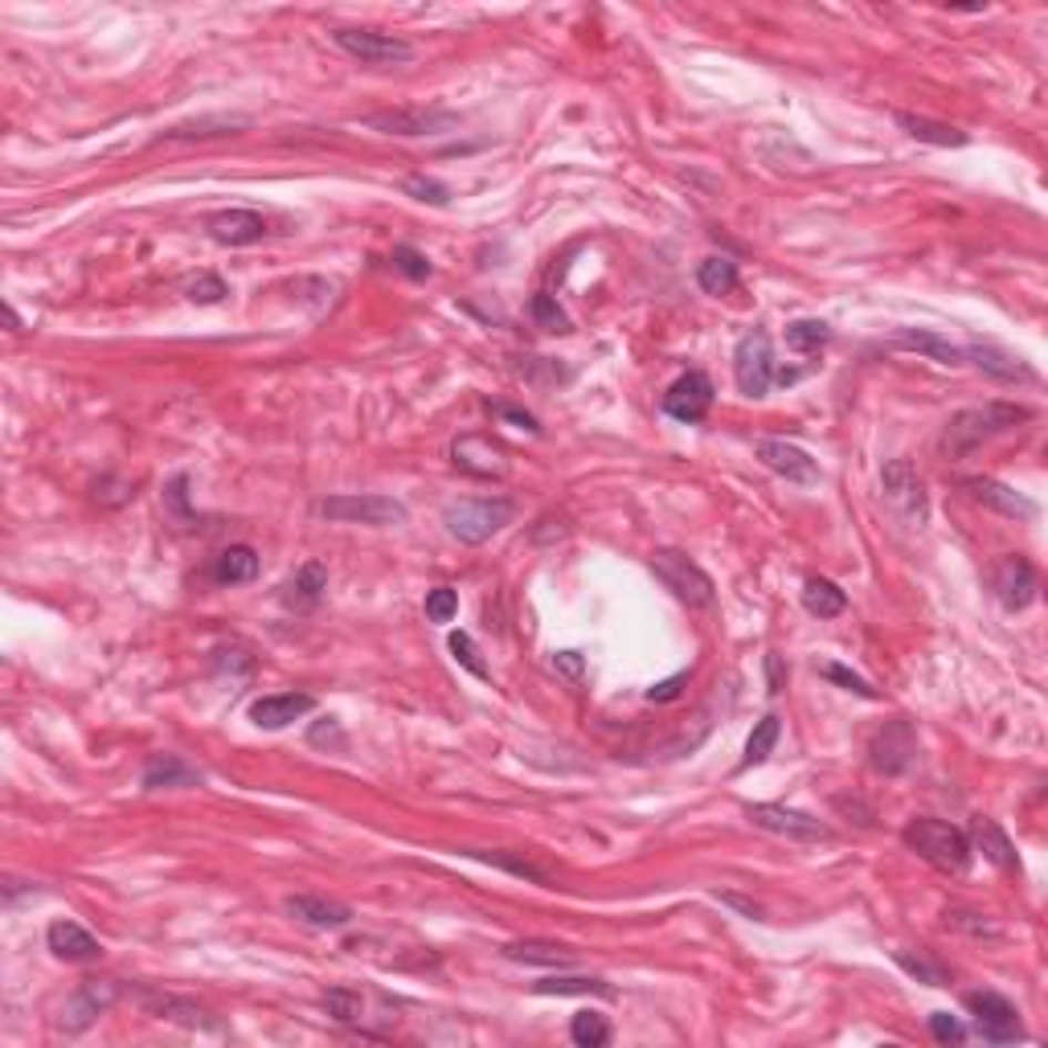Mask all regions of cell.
<instances>
[{"instance_id":"obj_11","label":"cell","mask_w":1048,"mask_h":1048,"mask_svg":"<svg viewBox=\"0 0 1048 1048\" xmlns=\"http://www.w3.org/2000/svg\"><path fill=\"white\" fill-rule=\"evenodd\" d=\"M320 512L328 521L340 524H402L405 521V504L390 496H328L320 504Z\"/></svg>"},{"instance_id":"obj_27","label":"cell","mask_w":1048,"mask_h":1048,"mask_svg":"<svg viewBox=\"0 0 1048 1048\" xmlns=\"http://www.w3.org/2000/svg\"><path fill=\"white\" fill-rule=\"evenodd\" d=\"M468 856H475V861H484V864H496V869L521 876V881H528V885H549L553 881L549 864L533 861L528 852H480V847H471Z\"/></svg>"},{"instance_id":"obj_19","label":"cell","mask_w":1048,"mask_h":1048,"mask_svg":"<svg viewBox=\"0 0 1048 1048\" xmlns=\"http://www.w3.org/2000/svg\"><path fill=\"white\" fill-rule=\"evenodd\" d=\"M316 709V697L308 692H279V697H263L250 705V721L258 729H287L291 721L308 717Z\"/></svg>"},{"instance_id":"obj_55","label":"cell","mask_w":1048,"mask_h":1048,"mask_svg":"<svg viewBox=\"0 0 1048 1048\" xmlns=\"http://www.w3.org/2000/svg\"><path fill=\"white\" fill-rule=\"evenodd\" d=\"M767 672H770V692H782V664H779V656H767Z\"/></svg>"},{"instance_id":"obj_40","label":"cell","mask_w":1048,"mask_h":1048,"mask_svg":"<svg viewBox=\"0 0 1048 1048\" xmlns=\"http://www.w3.org/2000/svg\"><path fill=\"white\" fill-rule=\"evenodd\" d=\"M323 1011L337 1024H361L364 1020V999L349 987H328L323 992Z\"/></svg>"},{"instance_id":"obj_49","label":"cell","mask_w":1048,"mask_h":1048,"mask_svg":"<svg viewBox=\"0 0 1048 1048\" xmlns=\"http://www.w3.org/2000/svg\"><path fill=\"white\" fill-rule=\"evenodd\" d=\"M929 1032H934L938 1045H963V1040H967V1028H963L951 1011H934V1016H929Z\"/></svg>"},{"instance_id":"obj_16","label":"cell","mask_w":1048,"mask_h":1048,"mask_svg":"<svg viewBox=\"0 0 1048 1048\" xmlns=\"http://www.w3.org/2000/svg\"><path fill=\"white\" fill-rule=\"evenodd\" d=\"M712 405V381L705 373H685L672 381V390L664 393V414L676 422H700Z\"/></svg>"},{"instance_id":"obj_5","label":"cell","mask_w":1048,"mask_h":1048,"mask_svg":"<svg viewBox=\"0 0 1048 1048\" xmlns=\"http://www.w3.org/2000/svg\"><path fill=\"white\" fill-rule=\"evenodd\" d=\"M332 41H337L345 54L361 58L364 66H402L414 58V45L393 33H377V29H352L340 25L332 29Z\"/></svg>"},{"instance_id":"obj_8","label":"cell","mask_w":1048,"mask_h":1048,"mask_svg":"<svg viewBox=\"0 0 1048 1048\" xmlns=\"http://www.w3.org/2000/svg\"><path fill=\"white\" fill-rule=\"evenodd\" d=\"M746 820L762 832L787 835V840H799V844H820V840H832V828L820 820H811L803 811H791L782 803H750L746 806Z\"/></svg>"},{"instance_id":"obj_44","label":"cell","mask_w":1048,"mask_h":1048,"mask_svg":"<svg viewBox=\"0 0 1048 1048\" xmlns=\"http://www.w3.org/2000/svg\"><path fill=\"white\" fill-rule=\"evenodd\" d=\"M446 644H451V656H455L471 676L487 680V664L480 659V651H475V644H471V635H468V631H451V639H446Z\"/></svg>"},{"instance_id":"obj_51","label":"cell","mask_w":1048,"mask_h":1048,"mask_svg":"<svg viewBox=\"0 0 1048 1048\" xmlns=\"http://www.w3.org/2000/svg\"><path fill=\"white\" fill-rule=\"evenodd\" d=\"M946 926L967 929V934H995V926H992V922H987V917H979V914H963V910H951V914H946Z\"/></svg>"},{"instance_id":"obj_20","label":"cell","mask_w":1048,"mask_h":1048,"mask_svg":"<svg viewBox=\"0 0 1048 1048\" xmlns=\"http://www.w3.org/2000/svg\"><path fill=\"white\" fill-rule=\"evenodd\" d=\"M45 942H50V951L62 963H94V958L103 955V942L94 938L91 929H82L79 922H70V917L45 929Z\"/></svg>"},{"instance_id":"obj_45","label":"cell","mask_w":1048,"mask_h":1048,"mask_svg":"<svg viewBox=\"0 0 1048 1048\" xmlns=\"http://www.w3.org/2000/svg\"><path fill=\"white\" fill-rule=\"evenodd\" d=\"M185 296L193 299V304H222V299L229 296V287L217 275H197V279L185 282Z\"/></svg>"},{"instance_id":"obj_21","label":"cell","mask_w":1048,"mask_h":1048,"mask_svg":"<svg viewBox=\"0 0 1048 1048\" xmlns=\"http://www.w3.org/2000/svg\"><path fill=\"white\" fill-rule=\"evenodd\" d=\"M282 905H287V914L296 917V922L316 926V929H345L352 922L349 905L328 901V897H308V893H299V897H287Z\"/></svg>"},{"instance_id":"obj_14","label":"cell","mask_w":1048,"mask_h":1048,"mask_svg":"<svg viewBox=\"0 0 1048 1048\" xmlns=\"http://www.w3.org/2000/svg\"><path fill=\"white\" fill-rule=\"evenodd\" d=\"M758 459L767 463L774 475H782L787 484H820V463L806 455L803 446L782 443V439H762L758 443Z\"/></svg>"},{"instance_id":"obj_52","label":"cell","mask_w":1048,"mask_h":1048,"mask_svg":"<svg viewBox=\"0 0 1048 1048\" xmlns=\"http://www.w3.org/2000/svg\"><path fill=\"white\" fill-rule=\"evenodd\" d=\"M553 668H557L565 680H574V685L582 680V656H578V651H557V656H553Z\"/></svg>"},{"instance_id":"obj_22","label":"cell","mask_w":1048,"mask_h":1048,"mask_svg":"<svg viewBox=\"0 0 1048 1048\" xmlns=\"http://www.w3.org/2000/svg\"><path fill=\"white\" fill-rule=\"evenodd\" d=\"M140 1004H144V1011H152L156 1020H176V1024H185V1028H222V1024L209 1016L205 1008H197V1004H188V999H176V995H152V992H144L140 995Z\"/></svg>"},{"instance_id":"obj_23","label":"cell","mask_w":1048,"mask_h":1048,"mask_svg":"<svg viewBox=\"0 0 1048 1048\" xmlns=\"http://www.w3.org/2000/svg\"><path fill=\"white\" fill-rule=\"evenodd\" d=\"M504 958L524 963V967H574V951L562 946V942H545V938L508 942V946H504Z\"/></svg>"},{"instance_id":"obj_32","label":"cell","mask_w":1048,"mask_h":1048,"mask_svg":"<svg viewBox=\"0 0 1048 1048\" xmlns=\"http://www.w3.org/2000/svg\"><path fill=\"white\" fill-rule=\"evenodd\" d=\"M897 123L914 135V140L934 144V148H963V144H967V132H958V127H951V123H934V120H926V115H910V111H901Z\"/></svg>"},{"instance_id":"obj_7","label":"cell","mask_w":1048,"mask_h":1048,"mask_svg":"<svg viewBox=\"0 0 1048 1048\" xmlns=\"http://www.w3.org/2000/svg\"><path fill=\"white\" fill-rule=\"evenodd\" d=\"M364 127L386 135H405V140H418V135H439L459 127L455 111L443 107H393V111H377V115H364Z\"/></svg>"},{"instance_id":"obj_24","label":"cell","mask_w":1048,"mask_h":1048,"mask_svg":"<svg viewBox=\"0 0 1048 1048\" xmlns=\"http://www.w3.org/2000/svg\"><path fill=\"white\" fill-rule=\"evenodd\" d=\"M893 345H897V349H910V352H922V357H929V361H938V364L967 361L958 345H951V340L938 337V332H926V328H897Z\"/></svg>"},{"instance_id":"obj_9","label":"cell","mask_w":1048,"mask_h":1048,"mask_svg":"<svg viewBox=\"0 0 1048 1048\" xmlns=\"http://www.w3.org/2000/svg\"><path fill=\"white\" fill-rule=\"evenodd\" d=\"M881 487H885V500L897 508V516L905 524H914V528H922L926 524V487H922V475L914 471V463L910 459H893L885 468V475H881Z\"/></svg>"},{"instance_id":"obj_56","label":"cell","mask_w":1048,"mask_h":1048,"mask_svg":"<svg viewBox=\"0 0 1048 1048\" xmlns=\"http://www.w3.org/2000/svg\"><path fill=\"white\" fill-rule=\"evenodd\" d=\"M4 323H9V332H21V316L13 311V304H4Z\"/></svg>"},{"instance_id":"obj_29","label":"cell","mask_w":1048,"mask_h":1048,"mask_svg":"<svg viewBox=\"0 0 1048 1048\" xmlns=\"http://www.w3.org/2000/svg\"><path fill=\"white\" fill-rule=\"evenodd\" d=\"M323 590H328V569H323L320 562H308L296 578L282 586V603L296 606V610H308V606L320 603Z\"/></svg>"},{"instance_id":"obj_6","label":"cell","mask_w":1048,"mask_h":1048,"mask_svg":"<svg viewBox=\"0 0 1048 1048\" xmlns=\"http://www.w3.org/2000/svg\"><path fill=\"white\" fill-rule=\"evenodd\" d=\"M774 349H770L767 332H746L733 349V377H738V390L746 398H767L770 386H774Z\"/></svg>"},{"instance_id":"obj_43","label":"cell","mask_w":1048,"mask_h":1048,"mask_svg":"<svg viewBox=\"0 0 1048 1048\" xmlns=\"http://www.w3.org/2000/svg\"><path fill=\"white\" fill-rule=\"evenodd\" d=\"M823 680H832V685H840L844 692H856V697H864V700L881 697V692H876V688L869 685L864 676H856L852 668H844V664H828V668H823Z\"/></svg>"},{"instance_id":"obj_26","label":"cell","mask_w":1048,"mask_h":1048,"mask_svg":"<svg viewBox=\"0 0 1048 1048\" xmlns=\"http://www.w3.org/2000/svg\"><path fill=\"white\" fill-rule=\"evenodd\" d=\"M202 782V770H193L185 758L176 753H156L144 770V791H164V787H197Z\"/></svg>"},{"instance_id":"obj_36","label":"cell","mask_w":1048,"mask_h":1048,"mask_svg":"<svg viewBox=\"0 0 1048 1048\" xmlns=\"http://www.w3.org/2000/svg\"><path fill=\"white\" fill-rule=\"evenodd\" d=\"M779 733H782V721L774 717V712H767L758 726H753L750 741H746V753H741V770L750 767H762L770 753H774V746H779Z\"/></svg>"},{"instance_id":"obj_50","label":"cell","mask_w":1048,"mask_h":1048,"mask_svg":"<svg viewBox=\"0 0 1048 1048\" xmlns=\"http://www.w3.org/2000/svg\"><path fill=\"white\" fill-rule=\"evenodd\" d=\"M685 685H688V672H676V676H668V680H659V685L647 688V700L668 705V700H676L680 692H685Z\"/></svg>"},{"instance_id":"obj_42","label":"cell","mask_w":1048,"mask_h":1048,"mask_svg":"<svg viewBox=\"0 0 1048 1048\" xmlns=\"http://www.w3.org/2000/svg\"><path fill=\"white\" fill-rule=\"evenodd\" d=\"M528 311H533L537 328H545V332H569V316H565L562 304H557L553 296H533Z\"/></svg>"},{"instance_id":"obj_3","label":"cell","mask_w":1048,"mask_h":1048,"mask_svg":"<svg viewBox=\"0 0 1048 1048\" xmlns=\"http://www.w3.org/2000/svg\"><path fill=\"white\" fill-rule=\"evenodd\" d=\"M512 516H516L512 500H459V504H446L443 524L463 545H484L492 533L512 524Z\"/></svg>"},{"instance_id":"obj_28","label":"cell","mask_w":1048,"mask_h":1048,"mask_svg":"<svg viewBox=\"0 0 1048 1048\" xmlns=\"http://www.w3.org/2000/svg\"><path fill=\"white\" fill-rule=\"evenodd\" d=\"M970 840L983 847V856H987L992 864H999V869H1016V847H1011L1008 832H1004L995 820L975 815V820H970Z\"/></svg>"},{"instance_id":"obj_17","label":"cell","mask_w":1048,"mask_h":1048,"mask_svg":"<svg viewBox=\"0 0 1048 1048\" xmlns=\"http://www.w3.org/2000/svg\"><path fill=\"white\" fill-rule=\"evenodd\" d=\"M115 995H120V987H115V983L86 979L79 992L66 999V1008H62V1020H58V1024H62L66 1032H82L86 1024H94V1016H99V1011H107L111 1004H115Z\"/></svg>"},{"instance_id":"obj_15","label":"cell","mask_w":1048,"mask_h":1048,"mask_svg":"<svg viewBox=\"0 0 1048 1048\" xmlns=\"http://www.w3.org/2000/svg\"><path fill=\"white\" fill-rule=\"evenodd\" d=\"M963 492H967L975 504L999 512V516H1011V521H1032L1036 516L1032 500L1020 496L1016 487L999 484V480H987V475H970V480H963Z\"/></svg>"},{"instance_id":"obj_1","label":"cell","mask_w":1048,"mask_h":1048,"mask_svg":"<svg viewBox=\"0 0 1048 1048\" xmlns=\"http://www.w3.org/2000/svg\"><path fill=\"white\" fill-rule=\"evenodd\" d=\"M1032 410L1016 402H987V405H970V410H958L951 414V422L942 427V455L946 459H967L970 451H979L983 443H992L995 434L1016 431L1020 422H1028Z\"/></svg>"},{"instance_id":"obj_30","label":"cell","mask_w":1048,"mask_h":1048,"mask_svg":"<svg viewBox=\"0 0 1048 1048\" xmlns=\"http://www.w3.org/2000/svg\"><path fill=\"white\" fill-rule=\"evenodd\" d=\"M214 578L222 582V586H246V582H255L258 553L250 549V545H229V549H222V557H217L214 565Z\"/></svg>"},{"instance_id":"obj_38","label":"cell","mask_w":1048,"mask_h":1048,"mask_svg":"<svg viewBox=\"0 0 1048 1048\" xmlns=\"http://www.w3.org/2000/svg\"><path fill=\"white\" fill-rule=\"evenodd\" d=\"M893 958H897V967L905 970V975H914L917 983H926V987H951V970L942 967V963H934L926 951H897Z\"/></svg>"},{"instance_id":"obj_12","label":"cell","mask_w":1048,"mask_h":1048,"mask_svg":"<svg viewBox=\"0 0 1048 1048\" xmlns=\"http://www.w3.org/2000/svg\"><path fill=\"white\" fill-rule=\"evenodd\" d=\"M992 586H995V598L1008 606V610H1024V606H1032L1036 590H1040L1032 562H1028V557H1020V553H1008V557H999V562H995Z\"/></svg>"},{"instance_id":"obj_54","label":"cell","mask_w":1048,"mask_h":1048,"mask_svg":"<svg viewBox=\"0 0 1048 1048\" xmlns=\"http://www.w3.org/2000/svg\"><path fill=\"white\" fill-rule=\"evenodd\" d=\"M496 414H500V418H508V422H516V427H524V431H533V434L541 431L537 418L524 414V410H516V405H496Z\"/></svg>"},{"instance_id":"obj_4","label":"cell","mask_w":1048,"mask_h":1048,"mask_svg":"<svg viewBox=\"0 0 1048 1048\" xmlns=\"http://www.w3.org/2000/svg\"><path fill=\"white\" fill-rule=\"evenodd\" d=\"M651 569H656V578L668 586V590L680 598V603L688 606H712V598H717V586H712V578L700 569L688 553L680 549H656L651 553Z\"/></svg>"},{"instance_id":"obj_47","label":"cell","mask_w":1048,"mask_h":1048,"mask_svg":"<svg viewBox=\"0 0 1048 1048\" xmlns=\"http://www.w3.org/2000/svg\"><path fill=\"white\" fill-rule=\"evenodd\" d=\"M455 615H459V594L451 590V586H434V590L427 594V618H431V623H451Z\"/></svg>"},{"instance_id":"obj_2","label":"cell","mask_w":1048,"mask_h":1048,"mask_svg":"<svg viewBox=\"0 0 1048 1048\" xmlns=\"http://www.w3.org/2000/svg\"><path fill=\"white\" fill-rule=\"evenodd\" d=\"M901 840L914 847L926 864L942 869V873H963L970 864V840L942 820H910Z\"/></svg>"},{"instance_id":"obj_33","label":"cell","mask_w":1048,"mask_h":1048,"mask_svg":"<svg viewBox=\"0 0 1048 1048\" xmlns=\"http://www.w3.org/2000/svg\"><path fill=\"white\" fill-rule=\"evenodd\" d=\"M803 606H806V615H815V618H840L847 610V594L828 578H806Z\"/></svg>"},{"instance_id":"obj_41","label":"cell","mask_w":1048,"mask_h":1048,"mask_svg":"<svg viewBox=\"0 0 1048 1048\" xmlns=\"http://www.w3.org/2000/svg\"><path fill=\"white\" fill-rule=\"evenodd\" d=\"M828 340H832V328H828L823 320H794V323H787V345H791L794 352H820Z\"/></svg>"},{"instance_id":"obj_34","label":"cell","mask_w":1048,"mask_h":1048,"mask_svg":"<svg viewBox=\"0 0 1048 1048\" xmlns=\"http://www.w3.org/2000/svg\"><path fill=\"white\" fill-rule=\"evenodd\" d=\"M243 127H250L246 115H214V120H193V123H176L164 132V140H209V135H238Z\"/></svg>"},{"instance_id":"obj_18","label":"cell","mask_w":1048,"mask_h":1048,"mask_svg":"<svg viewBox=\"0 0 1048 1048\" xmlns=\"http://www.w3.org/2000/svg\"><path fill=\"white\" fill-rule=\"evenodd\" d=\"M209 238L222 246H255L267 238V222L255 214V209H222L205 222Z\"/></svg>"},{"instance_id":"obj_31","label":"cell","mask_w":1048,"mask_h":1048,"mask_svg":"<svg viewBox=\"0 0 1048 1048\" xmlns=\"http://www.w3.org/2000/svg\"><path fill=\"white\" fill-rule=\"evenodd\" d=\"M963 357H975V364H979L983 373L992 377H1004V381H1032V369L1020 361V357H1011V352H999L992 349V345H970V349H963Z\"/></svg>"},{"instance_id":"obj_48","label":"cell","mask_w":1048,"mask_h":1048,"mask_svg":"<svg viewBox=\"0 0 1048 1048\" xmlns=\"http://www.w3.org/2000/svg\"><path fill=\"white\" fill-rule=\"evenodd\" d=\"M393 267L402 270V275H410V279H431L434 267L427 255H418L414 246H393Z\"/></svg>"},{"instance_id":"obj_53","label":"cell","mask_w":1048,"mask_h":1048,"mask_svg":"<svg viewBox=\"0 0 1048 1048\" xmlns=\"http://www.w3.org/2000/svg\"><path fill=\"white\" fill-rule=\"evenodd\" d=\"M717 901L733 905V910H738V914H746V917H762V905H758V901H750V897H738V893H717Z\"/></svg>"},{"instance_id":"obj_37","label":"cell","mask_w":1048,"mask_h":1048,"mask_svg":"<svg viewBox=\"0 0 1048 1048\" xmlns=\"http://www.w3.org/2000/svg\"><path fill=\"white\" fill-rule=\"evenodd\" d=\"M697 282H700V291H709V296H729V291L738 287V263L721 255L705 258L697 267Z\"/></svg>"},{"instance_id":"obj_13","label":"cell","mask_w":1048,"mask_h":1048,"mask_svg":"<svg viewBox=\"0 0 1048 1048\" xmlns=\"http://www.w3.org/2000/svg\"><path fill=\"white\" fill-rule=\"evenodd\" d=\"M869 753H873V767L881 770V774H901L917 753L914 726H910V721H888L885 729H876Z\"/></svg>"},{"instance_id":"obj_39","label":"cell","mask_w":1048,"mask_h":1048,"mask_svg":"<svg viewBox=\"0 0 1048 1048\" xmlns=\"http://www.w3.org/2000/svg\"><path fill=\"white\" fill-rule=\"evenodd\" d=\"M569 1040L582 1048L610 1045V1020H606L603 1011H578V1016L569 1020Z\"/></svg>"},{"instance_id":"obj_25","label":"cell","mask_w":1048,"mask_h":1048,"mask_svg":"<svg viewBox=\"0 0 1048 1048\" xmlns=\"http://www.w3.org/2000/svg\"><path fill=\"white\" fill-rule=\"evenodd\" d=\"M455 468L471 471V475H484V480H492V475H504V459H500V451L487 439H480V434H468V439H459L455 443Z\"/></svg>"},{"instance_id":"obj_10","label":"cell","mask_w":1048,"mask_h":1048,"mask_svg":"<svg viewBox=\"0 0 1048 1048\" xmlns=\"http://www.w3.org/2000/svg\"><path fill=\"white\" fill-rule=\"evenodd\" d=\"M967 1011L975 1016V1028H979L983 1040H992V1045H1011V1040H1020V1016H1016V1008H1011L1004 995L995 992H970L967 999Z\"/></svg>"},{"instance_id":"obj_46","label":"cell","mask_w":1048,"mask_h":1048,"mask_svg":"<svg viewBox=\"0 0 1048 1048\" xmlns=\"http://www.w3.org/2000/svg\"><path fill=\"white\" fill-rule=\"evenodd\" d=\"M402 188L410 193V197H418V202H427V205H446V202H451V188L439 185V181H431V176H405Z\"/></svg>"},{"instance_id":"obj_35","label":"cell","mask_w":1048,"mask_h":1048,"mask_svg":"<svg viewBox=\"0 0 1048 1048\" xmlns=\"http://www.w3.org/2000/svg\"><path fill=\"white\" fill-rule=\"evenodd\" d=\"M537 995H598V999H615V987L603 979H586V975H553V979L533 983Z\"/></svg>"}]
</instances>
